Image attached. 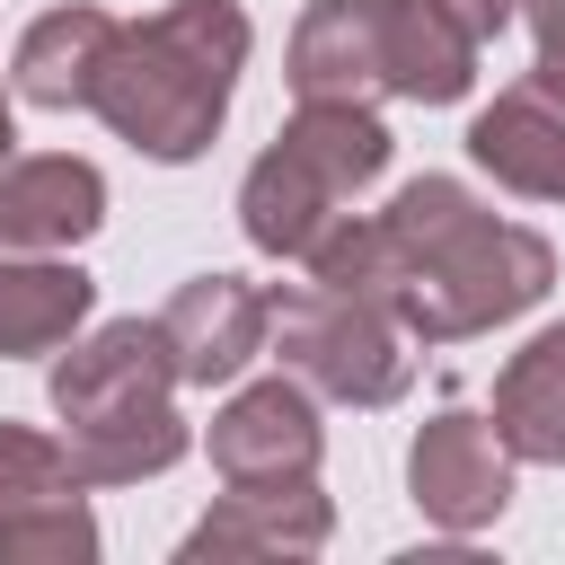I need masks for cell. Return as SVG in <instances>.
<instances>
[{"mask_svg":"<svg viewBox=\"0 0 565 565\" xmlns=\"http://www.w3.org/2000/svg\"><path fill=\"white\" fill-rule=\"evenodd\" d=\"M247 53V26L230 0H185L159 26H141L124 53L97 71V106L150 150V159H194L203 132L230 106V71Z\"/></svg>","mask_w":565,"mask_h":565,"instance_id":"6da1fadb","label":"cell"},{"mask_svg":"<svg viewBox=\"0 0 565 565\" xmlns=\"http://www.w3.org/2000/svg\"><path fill=\"white\" fill-rule=\"evenodd\" d=\"M159 353L168 335L159 327H106L71 371H62V415L88 450V468L106 477H132V468H159L177 450V424L159 406Z\"/></svg>","mask_w":565,"mask_h":565,"instance_id":"7a4b0ae2","label":"cell"},{"mask_svg":"<svg viewBox=\"0 0 565 565\" xmlns=\"http://www.w3.org/2000/svg\"><path fill=\"white\" fill-rule=\"evenodd\" d=\"M388 159V141H380V124L371 115H353V106H309V124L247 177V230L265 238V247H309V230H318V212L344 194V185H362L371 168Z\"/></svg>","mask_w":565,"mask_h":565,"instance_id":"3957f363","label":"cell"},{"mask_svg":"<svg viewBox=\"0 0 565 565\" xmlns=\"http://www.w3.org/2000/svg\"><path fill=\"white\" fill-rule=\"evenodd\" d=\"M468 141H477V159H486L494 177H512L521 194H565V71L512 88L503 106H486Z\"/></svg>","mask_w":565,"mask_h":565,"instance_id":"277c9868","label":"cell"},{"mask_svg":"<svg viewBox=\"0 0 565 565\" xmlns=\"http://www.w3.org/2000/svg\"><path fill=\"white\" fill-rule=\"evenodd\" d=\"M159 335L185 353L194 380H221V371H238V362L256 353V300H247L230 274H203V282H185V300L168 309Z\"/></svg>","mask_w":565,"mask_h":565,"instance_id":"5b68a950","label":"cell"},{"mask_svg":"<svg viewBox=\"0 0 565 565\" xmlns=\"http://www.w3.org/2000/svg\"><path fill=\"white\" fill-rule=\"evenodd\" d=\"M106 53H115V26H106L97 9H62V18H44V26L26 35V53H18V88H26L35 106L97 97Z\"/></svg>","mask_w":565,"mask_h":565,"instance_id":"8992f818","label":"cell"},{"mask_svg":"<svg viewBox=\"0 0 565 565\" xmlns=\"http://www.w3.org/2000/svg\"><path fill=\"white\" fill-rule=\"evenodd\" d=\"M0 230L26 238V247L97 230V168H79V159H26L0 185Z\"/></svg>","mask_w":565,"mask_h":565,"instance_id":"52a82bcc","label":"cell"},{"mask_svg":"<svg viewBox=\"0 0 565 565\" xmlns=\"http://www.w3.org/2000/svg\"><path fill=\"white\" fill-rule=\"evenodd\" d=\"M415 494H433L441 512H494V503H503V459H494V441H486L468 415H450L441 433L415 441Z\"/></svg>","mask_w":565,"mask_h":565,"instance_id":"ba28073f","label":"cell"},{"mask_svg":"<svg viewBox=\"0 0 565 565\" xmlns=\"http://www.w3.org/2000/svg\"><path fill=\"white\" fill-rule=\"evenodd\" d=\"M79 309H88V282H79L71 265H26V256H0V344H9V353L53 344Z\"/></svg>","mask_w":565,"mask_h":565,"instance_id":"9c48e42d","label":"cell"},{"mask_svg":"<svg viewBox=\"0 0 565 565\" xmlns=\"http://www.w3.org/2000/svg\"><path fill=\"white\" fill-rule=\"evenodd\" d=\"M212 450H221V468H238V477L282 468V459L300 468V459H309V406H300L291 388H256V397H238V406L221 415Z\"/></svg>","mask_w":565,"mask_h":565,"instance_id":"30bf717a","label":"cell"},{"mask_svg":"<svg viewBox=\"0 0 565 565\" xmlns=\"http://www.w3.org/2000/svg\"><path fill=\"white\" fill-rule=\"evenodd\" d=\"M503 406H512V441L521 450L565 459V335H539L521 353V371L503 380Z\"/></svg>","mask_w":565,"mask_h":565,"instance_id":"8fae6325","label":"cell"},{"mask_svg":"<svg viewBox=\"0 0 565 565\" xmlns=\"http://www.w3.org/2000/svg\"><path fill=\"white\" fill-rule=\"evenodd\" d=\"M441 9H450L468 35H486V26H503V9H512V0H441Z\"/></svg>","mask_w":565,"mask_h":565,"instance_id":"7c38bea8","label":"cell"}]
</instances>
